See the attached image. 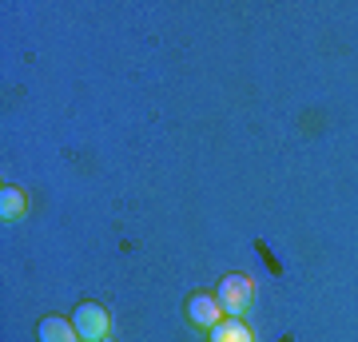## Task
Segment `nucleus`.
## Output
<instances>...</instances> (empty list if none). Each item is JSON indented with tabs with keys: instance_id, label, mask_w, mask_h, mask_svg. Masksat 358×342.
Listing matches in <instances>:
<instances>
[{
	"instance_id": "nucleus-3",
	"label": "nucleus",
	"mask_w": 358,
	"mask_h": 342,
	"mask_svg": "<svg viewBox=\"0 0 358 342\" xmlns=\"http://www.w3.org/2000/svg\"><path fill=\"white\" fill-rule=\"evenodd\" d=\"M223 306H219V299L215 294H192V299H187V322H192L195 330H211V327H219V322H223Z\"/></svg>"
},
{
	"instance_id": "nucleus-4",
	"label": "nucleus",
	"mask_w": 358,
	"mask_h": 342,
	"mask_svg": "<svg viewBox=\"0 0 358 342\" xmlns=\"http://www.w3.org/2000/svg\"><path fill=\"white\" fill-rule=\"evenodd\" d=\"M36 339H40V342H80V330L72 327V318L48 315V318H40Z\"/></svg>"
},
{
	"instance_id": "nucleus-1",
	"label": "nucleus",
	"mask_w": 358,
	"mask_h": 342,
	"mask_svg": "<svg viewBox=\"0 0 358 342\" xmlns=\"http://www.w3.org/2000/svg\"><path fill=\"white\" fill-rule=\"evenodd\" d=\"M219 306H223V315L227 318H243L247 306H251V299H255V283L247 279V275H223L219 279V291H215Z\"/></svg>"
},
{
	"instance_id": "nucleus-5",
	"label": "nucleus",
	"mask_w": 358,
	"mask_h": 342,
	"mask_svg": "<svg viewBox=\"0 0 358 342\" xmlns=\"http://www.w3.org/2000/svg\"><path fill=\"white\" fill-rule=\"evenodd\" d=\"M211 342H255V334L243 318H223L219 327H211Z\"/></svg>"
},
{
	"instance_id": "nucleus-2",
	"label": "nucleus",
	"mask_w": 358,
	"mask_h": 342,
	"mask_svg": "<svg viewBox=\"0 0 358 342\" xmlns=\"http://www.w3.org/2000/svg\"><path fill=\"white\" fill-rule=\"evenodd\" d=\"M72 327L80 330V342H103L112 334V315L100 303H80L72 311Z\"/></svg>"
},
{
	"instance_id": "nucleus-7",
	"label": "nucleus",
	"mask_w": 358,
	"mask_h": 342,
	"mask_svg": "<svg viewBox=\"0 0 358 342\" xmlns=\"http://www.w3.org/2000/svg\"><path fill=\"white\" fill-rule=\"evenodd\" d=\"M103 342H112V334H108V339H103Z\"/></svg>"
},
{
	"instance_id": "nucleus-6",
	"label": "nucleus",
	"mask_w": 358,
	"mask_h": 342,
	"mask_svg": "<svg viewBox=\"0 0 358 342\" xmlns=\"http://www.w3.org/2000/svg\"><path fill=\"white\" fill-rule=\"evenodd\" d=\"M28 203H24V191L20 187H4L0 191V215L8 219V223H16V219H24Z\"/></svg>"
}]
</instances>
